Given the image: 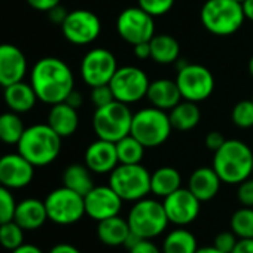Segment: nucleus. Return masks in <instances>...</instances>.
<instances>
[{"label": "nucleus", "instance_id": "f257e3e1", "mask_svg": "<svg viewBox=\"0 0 253 253\" xmlns=\"http://www.w3.org/2000/svg\"><path fill=\"white\" fill-rule=\"evenodd\" d=\"M30 84L38 100L52 106L66 101L69 94L75 89V76L63 60L45 57L33 66Z\"/></svg>", "mask_w": 253, "mask_h": 253}, {"label": "nucleus", "instance_id": "f03ea898", "mask_svg": "<svg viewBox=\"0 0 253 253\" xmlns=\"http://www.w3.org/2000/svg\"><path fill=\"white\" fill-rule=\"evenodd\" d=\"M211 167L222 183L238 185L252 176L253 151L244 142L229 139L214 152Z\"/></svg>", "mask_w": 253, "mask_h": 253}, {"label": "nucleus", "instance_id": "7ed1b4c3", "mask_svg": "<svg viewBox=\"0 0 253 253\" xmlns=\"http://www.w3.org/2000/svg\"><path fill=\"white\" fill-rule=\"evenodd\" d=\"M61 140L63 139L48 124H35L24 130L17 148L35 167H45L58 158Z\"/></svg>", "mask_w": 253, "mask_h": 253}, {"label": "nucleus", "instance_id": "20e7f679", "mask_svg": "<svg viewBox=\"0 0 253 253\" xmlns=\"http://www.w3.org/2000/svg\"><path fill=\"white\" fill-rule=\"evenodd\" d=\"M201 24L214 36H229L238 32L246 20L243 5L235 0H206L201 12Z\"/></svg>", "mask_w": 253, "mask_h": 253}, {"label": "nucleus", "instance_id": "39448f33", "mask_svg": "<svg viewBox=\"0 0 253 253\" xmlns=\"http://www.w3.org/2000/svg\"><path fill=\"white\" fill-rule=\"evenodd\" d=\"M133 115L128 104L118 100L103 107H97L92 115V130L97 139L116 143L128 136L131 133Z\"/></svg>", "mask_w": 253, "mask_h": 253}, {"label": "nucleus", "instance_id": "423d86ee", "mask_svg": "<svg viewBox=\"0 0 253 253\" xmlns=\"http://www.w3.org/2000/svg\"><path fill=\"white\" fill-rule=\"evenodd\" d=\"M173 131L170 116L158 107H145L133 115L131 136H134L146 149L164 145Z\"/></svg>", "mask_w": 253, "mask_h": 253}, {"label": "nucleus", "instance_id": "0eeeda50", "mask_svg": "<svg viewBox=\"0 0 253 253\" xmlns=\"http://www.w3.org/2000/svg\"><path fill=\"white\" fill-rule=\"evenodd\" d=\"M109 186L122 201L136 203L151 194V173L142 164H118L109 173Z\"/></svg>", "mask_w": 253, "mask_h": 253}, {"label": "nucleus", "instance_id": "6e6552de", "mask_svg": "<svg viewBox=\"0 0 253 253\" xmlns=\"http://www.w3.org/2000/svg\"><path fill=\"white\" fill-rule=\"evenodd\" d=\"M126 220L133 234L149 240L161 235L170 223L163 203L152 198L136 201L126 216Z\"/></svg>", "mask_w": 253, "mask_h": 253}, {"label": "nucleus", "instance_id": "1a4fd4ad", "mask_svg": "<svg viewBox=\"0 0 253 253\" xmlns=\"http://www.w3.org/2000/svg\"><path fill=\"white\" fill-rule=\"evenodd\" d=\"M43 201L48 219L57 225H73L86 214L84 197L66 186L51 191Z\"/></svg>", "mask_w": 253, "mask_h": 253}, {"label": "nucleus", "instance_id": "9d476101", "mask_svg": "<svg viewBox=\"0 0 253 253\" xmlns=\"http://www.w3.org/2000/svg\"><path fill=\"white\" fill-rule=\"evenodd\" d=\"M176 84L183 100L200 103L207 100L214 91V76L213 73L195 63H186L177 70Z\"/></svg>", "mask_w": 253, "mask_h": 253}, {"label": "nucleus", "instance_id": "9b49d317", "mask_svg": "<svg viewBox=\"0 0 253 253\" xmlns=\"http://www.w3.org/2000/svg\"><path fill=\"white\" fill-rule=\"evenodd\" d=\"M149 84L151 81L148 75L136 66L118 67L109 82L115 100L125 104H133L143 100L148 94Z\"/></svg>", "mask_w": 253, "mask_h": 253}, {"label": "nucleus", "instance_id": "f8f14e48", "mask_svg": "<svg viewBox=\"0 0 253 253\" xmlns=\"http://www.w3.org/2000/svg\"><path fill=\"white\" fill-rule=\"evenodd\" d=\"M116 32L121 39L130 45L149 42L155 36V21L140 6H131L118 15Z\"/></svg>", "mask_w": 253, "mask_h": 253}, {"label": "nucleus", "instance_id": "ddd939ff", "mask_svg": "<svg viewBox=\"0 0 253 253\" xmlns=\"http://www.w3.org/2000/svg\"><path fill=\"white\" fill-rule=\"evenodd\" d=\"M116 70L118 63L115 55L104 48L88 51L81 61V76L89 88L107 85Z\"/></svg>", "mask_w": 253, "mask_h": 253}, {"label": "nucleus", "instance_id": "4468645a", "mask_svg": "<svg viewBox=\"0 0 253 253\" xmlns=\"http://www.w3.org/2000/svg\"><path fill=\"white\" fill-rule=\"evenodd\" d=\"M63 36L73 45H89L101 33L100 18L86 9H76L67 14L64 23L61 24Z\"/></svg>", "mask_w": 253, "mask_h": 253}, {"label": "nucleus", "instance_id": "2eb2a0df", "mask_svg": "<svg viewBox=\"0 0 253 253\" xmlns=\"http://www.w3.org/2000/svg\"><path fill=\"white\" fill-rule=\"evenodd\" d=\"M163 206L170 223L186 226L198 217L201 201L188 188H179L164 198Z\"/></svg>", "mask_w": 253, "mask_h": 253}, {"label": "nucleus", "instance_id": "dca6fc26", "mask_svg": "<svg viewBox=\"0 0 253 253\" xmlns=\"http://www.w3.org/2000/svg\"><path fill=\"white\" fill-rule=\"evenodd\" d=\"M35 166L20 152L0 157V185L12 189H21L32 183Z\"/></svg>", "mask_w": 253, "mask_h": 253}, {"label": "nucleus", "instance_id": "f3484780", "mask_svg": "<svg viewBox=\"0 0 253 253\" xmlns=\"http://www.w3.org/2000/svg\"><path fill=\"white\" fill-rule=\"evenodd\" d=\"M84 200H85V213L97 222L119 214L124 203L122 198L109 185L94 186L84 197Z\"/></svg>", "mask_w": 253, "mask_h": 253}, {"label": "nucleus", "instance_id": "a211bd4d", "mask_svg": "<svg viewBox=\"0 0 253 253\" xmlns=\"http://www.w3.org/2000/svg\"><path fill=\"white\" fill-rule=\"evenodd\" d=\"M27 73V58L24 52L12 43H0V86H9L24 79Z\"/></svg>", "mask_w": 253, "mask_h": 253}, {"label": "nucleus", "instance_id": "6ab92c4d", "mask_svg": "<svg viewBox=\"0 0 253 253\" xmlns=\"http://www.w3.org/2000/svg\"><path fill=\"white\" fill-rule=\"evenodd\" d=\"M84 160H85V166L92 173L107 174L119 164L116 143L97 139L86 148Z\"/></svg>", "mask_w": 253, "mask_h": 253}, {"label": "nucleus", "instance_id": "aec40b11", "mask_svg": "<svg viewBox=\"0 0 253 253\" xmlns=\"http://www.w3.org/2000/svg\"><path fill=\"white\" fill-rule=\"evenodd\" d=\"M14 220L24 229V231H35L45 225L48 219L45 201L39 198H26L17 203Z\"/></svg>", "mask_w": 253, "mask_h": 253}, {"label": "nucleus", "instance_id": "412c9836", "mask_svg": "<svg viewBox=\"0 0 253 253\" xmlns=\"http://www.w3.org/2000/svg\"><path fill=\"white\" fill-rule=\"evenodd\" d=\"M220 177L214 171L213 167H200L189 176L188 180V189L201 201H210L213 200L219 189H220Z\"/></svg>", "mask_w": 253, "mask_h": 253}, {"label": "nucleus", "instance_id": "4be33fe9", "mask_svg": "<svg viewBox=\"0 0 253 253\" xmlns=\"http://www.w3.org/2000/svg\"><path fill=\"white\" fill-rule=\"evenodd\" d=\"M51 128L61 137H70L76 133L79 126L78 109L72 107L66 101L52 104L48 113V122Z\"/></svg>", "mask_w": 253, "mask_h": 253}, {"label": "nucleus", "instance_id": "5701e85b", "mask_svg": "<svg viewBox=\"0 0 253 253\" xmlns=\"http://www.w3.org/2000/svg\"><path fill=\"white\" fill-rule=\"evenodd\" d=\"M146 97L154 107H158L166 112L167 110L170 112L177 103L183 100L176 81H171V79L152 81L149 84Z\"/></svg>", "mask_w": 253, "mask_h": 253}, {"label": "nucleus", "instance_id": "b1692460", "mask_svg": "<svg viewBox=\"0 0 253 253\" xmlns=\"http://www.w3.org/2000/svg\"><path fill=\"white\" fill-rule=\"evenodd\" d=\"M3 100L9 110L17 112V113H27L30 112L36 101L38 95L32 86V84H27L24 81L15 82L6 88H3Z\"/></svg>", "mask_w": 253, "mask_h": 253}, {"label": "nucleus", "instance_id": "393cba45", "mask_svg": "<svg viewBox=\"0 0 253 253\" xmlns=\"http://www.w3.org/2000/svg\"><path fill=\"white\" fill-rule=\"evenodd\" d=\"M131 229L128 220L121 217L119 214L100 220L97 225V237L98 240L110 247L124 246L126 237L130 235Z\"/></svg>", "mask_w": 253, "mask_h": 253}, {"label": "nucleus", "instance_id": "a878e982", "mask_svg": "<svg viewBox=\"0 0 253 253\" xmlns=\"http://www.w3.org/2000/svg\"><path fill=\"white\" fill-rule=\"evenodd\" d=\"M173 130L177 131H191L200 124L201 112L197 103L182 100L177 103L169 113Z\"/></svg>", "mask_w": 253, "mask_h": 253}, {"label": "nucleus", "instance_id": "bb28decb", "mask_svg": "<svg viewBox=\"0 0 253 253\" xmlns=\"http://www.w3.org/2000/svg\"><path fill=\"white\" fill-rule=\"evenodd\" d=\"M149 43L151 60L158 64H173L180 57V45L171 35H155Z\"/></svg>", "mask_w": 253, "mask_h": 253}, {"label": "nucleus", "instance_id": "cd10ccee", "mask_svg": "<svg viewBox=\"0 0 253 253\" xmlns=\"http://www.w3.org/2000/svg\"><path fill=\"white\" fill-rule=\"evenodd\" d=\"M182 188V176L174 167H161L151 173V192L157 197L166 198Z\"/></svg>", "mask_w": 253, "mask_h": 253}, {"label": "nucleus", "instance_id": "c85d7f7f", "mask_svg": "<svg viewBox=\"0 0 253 253\" xmlns=\"http://www.w3.org/2000/svg\"><path fill=\"white\" fill-rule=\"evenodd\" d=\"M161 250L163 253H197L198 243L189 229L177 226L166 235Z\"/></svg>", "mask_w": 253, "mask_h": 253}, {"label": "nucleus", "instance_id": "c756f323", "mask_svg": "<svg viewBox=\"0 0 253 253\" xmlns=\"http://www.w3.org/2000/svg\"><path fill=\"white\" fill-rule=\"evenodd\" d=\"M91 173L85 164H70L63 171V186L85 197L95 186Z\"/></svg>", "mask_w": 253, "mask_h": 253}, {"label": "nucleus", "instance_id": "7c9ffc66", "mask_svg": "<svg viewBox=\"0 0 253 253\" xmlns=\"http://www.w3.org/2000/svg\"><path fill=\"white\" fill-rule=\"evenodd\" d=\"M26 126L20 113L5 112L0 115V142L5 145H18L21 136L24 134Z\"/></svg>", "mask_w": 253, "mask_h": 253}, {"label": "nucleus", "instance_id": "2f4dec72", "mask_svg": "<svg viewBox=\"0 0 253 253\" xmlns=\"http://www.w3.org/2000/svg\"><path fill=\"white\" fill-rule=\"evenodd\" d=\"M146 148L131 134L116 142V152L119 164H142Z\"/></svg>", "mask_w": 253, "mask_h": 253}, {"label": "nucleus", "instance_id": "473e14b6", "mask_svg": "<svg viewBox=\"0 0 253 253\" xmlns=\"http://www.w3.org/2000/svg\"><path fill=\"white\" fill-rule=\"evenodd\" d=\"M231 231L238 238H253V207H241L234 211Z\"/></svg>", "mask_w": 253, "mask_h": 253}, {"label": "nucleus", "instance_id": "72a5a7b5", "mask_svg": "<svg viewBox=\"0 0 253 253\" xmlns=\"http://www.w3.org/2000/svg\"><path fill=\"white\" fill-rule=\"evenodd\" d=\"M21 244H24V229L15 220L0 225V246L12 252Z\"/></svg>", "mask_w": 253, "mask_h": 253}, {"label": "nucleus", "instance_id": "f704fd0d", "mask_svg": "<svg viewBox=\"0 0 253 253\" xmlns=\"http://www.w3.org/2000/svg\"><path fill=\"white\" fill-rule=\"evenodd\" d=\"M231 119L235 126L243 130L253 126V100H241L238 101L231 112Z\"/></svg>", "mask_w": 253, "mask_h": 253}, {"label": "nucleus", "instance_id": "c9c22d12", "mask_svg": "<svg viewBox=\"0 0 253 253\" xmlns=\"http://www.w3.org/2000/svg\"><path fill=\"white\" fill-rule=\"evenodd\" d=\"M17 201L9 188L0 185V225L14 220Z\"/></svg>", "mask_w": 253, "mask_h": 253}, {"label": "nucleus", "instance_id": "e433bc0d", "mask_svg": "<svg viewBox=\"0 0 253 253\" xmlns=\"http://www.w3.org/2000/svg\"><path fill=\"white\" fill-rule=\"evenodd\" d=\"M173 5L174 0H137V6H140L154 18L169 14Z\"/></svg>", "mask_w": 253, "mask_h": 253}, {"label": "nucleus", "instance_id": "4c0bfd02", "mask_svg": "<svg viewBox=\"0 0 253 253\" xmlns=\"http://www.w3.org/2000/svg\"><path fill=\"white\" fill-rule=\"evenodd\" d=\"M91 101L95 106V109L97 107H103V106L115 101V97H113L110 85L107 84V85H100V86L91 88Z\"/></svg>", "mask_w": 253, "mask_h": 253}, {"label": "nucleus", "instance_id": "58836bf2", "mask_svg": "<svg viewBox=\"0 0 253 253\" xmlns=\"http://www.w3.org/2000/svg\"><path fill=\"white\" fill-rule=\"evenodd\" d=\"M237 200L243 207H253V176L238 183Z\"/></svg>", "mask_w": 253, "mask_h": 253}, {"label": "nucleus", "instance_id": "ea45409f", "mask_svg": "<svg viewBox=\"0 0 253 253\" xmlns=\"http://www.w3.org/2000/svg\"><path fill=\"white\" fill-rule=\"evenodd\" d=\"M237 240H238V237L232 231H222L214 237L213 246L223 253H231L234 246L237 244Z\"/></svg>", "mask_w": 253, "mask_h": 253}, {"label": "nucleus", "instance_id": "a19ab883", "mask_svg": "<svg viewBox=\"0 0 253 253\" xmlns=\"http://www.w3.org/2000/svg\"><path fill=\"white\" fill-rule=\"evenodd\" d=\"M128 253H163V250L149 238H140L131 249H128Z\"/></svg>", "mask_w": 253, "mask_h": 253}, {"label": "nucleus", "instance_id": "79ce46f5", "mask_svg": "<svg viewBox=\"0 0 253 253\" xmlns=\"http://www.w3.org/2000/svg\"><path fill=\"white\" fill-rule=\"evenodd\" d=\"M27 5L32 6L33 9L36 11H41V12H48L51 11L52 8H55L57 5H60L61 0H26Z\"/></svg>", "mask_w": 253, "mask_h": 253}, {"label": "nucleus", "instance_id": "37998d69", "mask_svg": "<svg viewBox=\"0 0 253 253\" xmlns=\"http://www.w3.org/2000/svg\"><path fill=\"white\" fill-rule=\"evenodd\" d=\"M225 142H226V139H225L223 134L219 133V131H210V133L206 136V146H207L210 151H213V152H216Z\"/></svg>", "mask_w": 253, "mask_h": 253}, {"label": "nucleus", "instance_id": "c03bdc74", "mask_svg": "<svg viewBox=\"0 0 253 253\" xmlns=\"http://www.w3.org/2000/svg\"><path fill=\"white\" fill-rule=\"evenodd\" d=\"M48 14V18L52 21V23H55V24H63L64 23V20H66V17H67V11L61 6V5H57L55 8H52L51 11H48L46 12Z\"/></svg>", "mask_w": 253, "mask_h": 253}, {"label": "nucleus", "instance_id": "a18cd8bd", "mask_svg": "<svg viewBox=\"0 0 253 253\" xmlns=\"http://www.w3.org/2000/svg\"><path fill=\"white\" fill-rule=\"evenodd\" d=\"M231 253H253V238H238Z\"/></svg>", "mask_w": 253, "mask_h": 253}, {"label": "nucleus", "instance_id": "49530a36", "mask_svg": "<svg viewBox=\"0 0 253 253\" xmlns=\"http://www.w3.org/2000/svg\"><path fill=\"white\" fill-rule=\"evenodd\" d=\"M133 51H134V55L139 58V60H148L151 58V43L149 42H142V43H137V45H133Z\"/></svg>", "mask_w": 253, "mask_h": 253}, {"label": "nucleus", "instance_id": "de8ad7c7", "mask_svg": "<svg viewBox=\"0 0 253 253\" xmlns=\"http://www.w3.org/2000/svg\"><path fill=\"white\" fill-rule=\"evenodd\" d=\"M48 253H82V252L70 243H58L52 246Z\"/></svg>", "mask_w": 253, "mask_h": 253}, {"label": "nucleus", "instance_id": "09e8293b", "mask_svg": "<svg viewBox=\"0 0 253 253\" xmlns=\"http://www.w3.org/2000/svg\"><path fill=\"white\" fill-rule=\"evenodd\" d=\"M66 103L70 104V106L75 107V109H79V107L82 106V103H84V97H82V94H81L79 91L73 89V91L69 94V97L66 98Z\"/></svg>", "mask_w": 253, "mask_h": 253}, {"label": "nucleus", "instance_id": "8fccbe9b", "mask_svg": "<svg viewBox=\"0 0 253 253\" xmlns=\"http://www.w3.org/2000/svg\"><path fill=\"white\" fill-rule=\"evenodd\" d=\"M11 253H43L41 247H38L36 244H21L18 249L12 250Z\"/></svg>", "mask_w": 253, "mask_h": 253}, {"label": "nucleus", "instance_id": "3c124183", "mask_svg": "<svg viewBox=\"0 0 253 253\" xmlns=\"http://www.w3.org/2000/svg\"><path fill=\"white\" fill-rule=\"evenodd\" d=\"M241 5H243V11H244L246 20L253 21V0H244Z\"/></svg>", "mask_w": 253, "mask_h": 253}, {"label": "nucleus", "instance_id": "603ef678", "mask_svg": "<svg viewBox=\"0 0 253 253\" xmlns=\"http://www.w3.org/2000/svg\"><path fill=\"white\" fill-rule=\"evenodd\" d=\"M197 253H223V252L217 250L214 246H206V247H198Z\"/></svg>", "mask_w": 253, "mask_h": 253}, {"label": "nucleus", "instance_id": "864d4df0", "mask_svg": "<svg viewBox=\"0 0 253 253\" xmlns=\"http://www.w3.org/2000/svg\"><path fill=\"white\" fill-rule=\"evenodd\" d=\"M249 73H250V76L253 78V55H252V58L249 60Z\"/></svg>", "mask_w": 253, "mask_h": 253}, {"label": "nucleus", "instance_id": "5fc2aeb1", "mask_svg": "<svg viewBox=\"0 0 253 253\" xmlns=\"http://www.w3.org/2000/svg\"><path fill=\"white\" fill-rule=\"evenodd\" d=\"M235 2H238V3H243V2H244V0H235Z\"/></svg>", "mask_w": 253, "mask_h": 253}, {"label": "nucleus", "instance_id": "6e6d98bb", "mask_svg": "<svg viewBox=\"0 0 253 253\" xmlns=\"http://www.w3.org/2000/svg\"><path fill=\"white\" fill-rule=\"evenodd\" d=\"M252 176H253V170H252Z\"/></svg>", "mask_w": 253, "mask_h": 253}, {"label": "nucleus", "instance_id": "4d7b16f0", "mask_svg": "<svg viewBox=\"0 0 253 253\" xmlns=\"http://www.w3.org/2000/svg\"><path fill=\"white\" fill-rule=\"evenodd\" d=\"M252 100H253V97H252Z\"/></svg>", "mask_w": 253, "mask_h": 253}]
</instances>
